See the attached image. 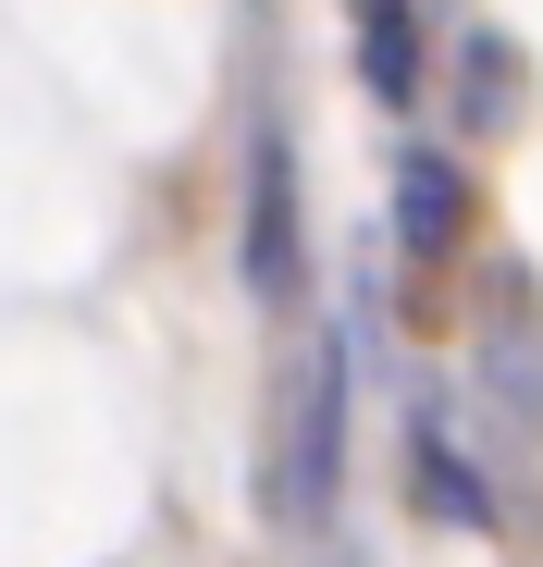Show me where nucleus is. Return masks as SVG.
Masks as SVG:
<instances>
[{
  "label": "nucleus",
  "instance_id": "1",
  "mask_svg": "<svg viewBox=\"0 0 543 567\" xmlns=\"http://www.w3.org/2000/svg\"><path fill=\"white\" fill-rule=\"evenodd\" d=\"M297 148H285V124H259V148H247V284L272 309L297 297Z\"/></svg>",
  "mask_w": 543,
  "mask_h": 567
},
{
  "label": "nucleus",
  "instance_id": "6",
  "mask_svg": "<svg viewBox=\"0 0 543 567\" xmlns=\"http://www.w3.org/2000/svg\"><path fill=\"white\" fill-rule=\"evenodd\" d=\"M321 567H371V555H358V543H334V555H321Z\"/></svg>",
  "mask_w": 543,
  "mask_h": 567
},
{
  "label": "nucleus",
  "instance_id": "3",
  "mask_svg": "<svg viewBox=\"0 0 543 567\" xmlns=\"http://www.w3.org/2000/svg\"><path fill=\"white\" fill-rule=\"evenodd\" d=\"M396 223H408V247L432 259V247H458V223H470V185H458V161H408V198H396Z\"/></svg>",
  "mask_w": 543,
  "mask_h": 567
},
{
  "label": "nucleus",
  "instance_id": "4",
  "mask_svg": "<svg viewBox=\"0 0 543 567\" xmlns=\"http://www.w3.org/2000/svg\"><path fill=\"white\" fill-rule=\"evenodd\" d=\"M358 25H371V86L383 100H420V25H408V0H358Z\"/></svg>",
  "mask_w": 543,
  "mask_h": 567
},
{
  "label": "nucleus",
  "instance_id": "2",
  "mask_svg": "<svg viewBox=\"0 0 543 567\" xmlns=\"http://www.w3.org/2000/svg\"><path fill=\"white\" fill-rule=\"evenodd\" d=\"M334 444H346V370L321 358L309 395H297V456H285V518H309V530L334 506Z\"/></svg>",
  "mask_w": 543,
  "mask_h": 567
},
{
  "label": "nucleus",
  "instance_id": "5",
  "mask_svg": "<svg viewBox=\"0 0 543 567\" xmlns=\"http://www.w3.org/2000/svg\"><path fill=\"white\" fill-rule=\"evenodd\" d=\"M420 506H444V518H482V482H470V468L432 444V420H420Z\"/></svg>",
  "mask_w": 543,
  "mask_h": 567
}]
</instances>
